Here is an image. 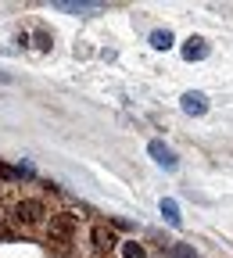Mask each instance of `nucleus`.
Masks as SVG:
<instances>
[{
    "instance_id": "1",
    "label": "nucleus",
    "mask_w": 233,
    "mask_h": 258,
    "mask_svg": "<svg viewBox=\"0 0 233 258\" xmlns=\"http://www.w3.org/2000/svg\"><path fill=\"white\" fill-rule=\"evenodd\" d=\"M47 219H50V208L40 198H32V194L15 198L11 208H8V222H11L15 233H40L43 226H47Z\"/></svg>"
},
{
    "instance_id": "2",
    "label": "nucleus",
    "mask_w": 233,
    "mask_h": 258,
    "mask_svg": "<svg viewBox=\"0 0 233 258\" xmlns=\"http://www.w3.org/2000/svg\"><path fill=\"white\" fill-rule=\"evenodd\" d=\"M43 230H47V244L50 247L69 251L76 244V233H79V219L72 212H50V219H47Z\"/></svg>"
},
{
    "instance_id": "3",
    "label": "nucleus",
    "mask_w": 233,
    "mask_h": 258,
    "mask_svg": "<svg viewBox=\"0 0 233 258\" xmlns=\"http://www.w3.org/2000/svg\"><path fill=\"white\" fill-rule=\"evenodd\" d=\"M86 240H90V251H93L97 258H111L115 247H119V237L111 233V226H108V222H93Z\"/></svg>"
},
{
    "instance_id": "4",
    "label": "nucleus",
    "mask_w": 233,
    "mask_h": 258,
    "mask_svg": "<svg viewBox=\"0 0 233 258\" xmlns=\"http://www.w3.org/2000/svg\"><path fill=\"white\" fill-rule=\"evenodd\" d=\"M147 154L154 158V165H161V169H180V158H176V151L169 147V144H161V140H151L147 144Z\"/></svg>"
},
{
    "instance_id": "5",
    "label": "nucleus",
    "mask_w": 233,
    "mask_h": 258,
    "mask_svg": "<svg viewBox=\"0 0 233 258\" xmlns=\"http://www.w3.org/2000/svg\"><path fill=\"white\" fill-rule=\"evenodd\" d=\"M180 108H183V115L197 118V115H205V111H208V97H205L201 90H187V93L180 97Z\"/></svg>"
},
{
    "instance_id": "6",
    "label": "nucleus",
    "mask_w": 233,
    "mask_h": 258,
    "mask_svg": "<svg viewBox=\"0 0 233 258\" xmlns=\"http://www.w3.org/2000/svg\"><path fill=\"white\" fill-rule=\"evenodd\" d=\"M183 61H201V57H208V40H201V36H190L187 43H183Z\"/></svg>"
},
{
    "instance_id": "7",
    "label": "nucleus",
    "mask_w": 233,
    "mask_h": 258,
    "mask_svg": "<svg viewBox=\"0 0 233 258\" xmlns=\"http://www.w3.org/2000/svg\"><path fill=\"white\" fill-rule=\"evenodd\" d=\"M54 11H65V15H97L101 4H79V0H57Z\"/></svg>"
},
{
    "instance_id": "8",
    "label": "nucleus",
    "mask_w": 233,
    "mask_h": 258,
    "mask_svg": "<svg viewBox=\"0 0 233 258\" xmlns=\"http://www.w3.org/2000/svg\"><path fill=\"white\" fill-rule=\"evenodd\" d=\"M115 254H119V258H147V247H144L140 240H119Z\"/></svg>"
},
{
    "instance_id": "9",
    "label": "nucleus",
    "mask_w": 233,
    "mask_h": 258,
    "mask_svg": "<svg viewBox=\"0 0 233 258\" xmlns=\"http://www.w3.org/2000/svg\"><path fill=\"white\" fill-rule=\"evenodd\" d=\"M158 208H161V215H165V219H169V226H183V215H180V205H176L172 198H161V205H158Z\"/></svg>"
},
{
    "instance_id": "10",
    "label": "nucleus",
    "mask_w": 233,
    "mask_h": 258,
    "mask_svg": "<svg viewBox=\"0 0 233 258\" xmlns=\"http://www.w3.org/2000/svg\"><path fill=\"white\" fill-rule=\"evenodd\" d=\"M147 43H151L154 50H169V47H172V32H169V29H154L151 36H147Z\"/></svg>"
},
{
    "instance_id": "11",
    "label": "nucleus",
    "mask_w": 233,
    "mask_h": 258,
    "mask_svg": "<svg viewBox=\"0 0 233 258\" xmlns=\"http://www.w3.org/2000/svg\"><path fill=\"white\" fill-rule=\"evenodd\" d=\"M169 258H197V251H194L190 244H176V247L169 251Z\"/></svg>"
},
{
    "instance_id": "12",
    "label": "nucleus",
    "mask_w": 233,
    "mask_h": 258,
    "mask_svg": "<svg viewBox=\"0 0 233 258\" xmlns=\"http://www.w3.org/2000/svg\"><path fill=\"white\" fill-rule=\"evenodd\" d=\"M0 83H11V72H0Z\"/></svg>"
},
{
    "instance_id": "13",
    "label": "nucleus",
    "mask_w": 233,
    "mask_h": 258,
    "mask_svg": "<svg viewBox=\"0 0 233 258\" xmlns=\"http://www.w3.org/2000/svg\"><path fill=\"white\" fill-rule=\"evenodd\" d=\"M0 198H4V183H0Z\"/></svg>"
}]
</instances>
